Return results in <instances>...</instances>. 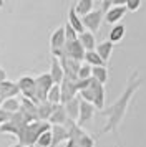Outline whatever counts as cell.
Wrapping results in <instances>:
<instances>
[{
  "label": "cell",
  "mask_w": 146,
  "mask_h": 147,
  "mask_svg": "<svg viewBox=\"0 0 146 147\" xmlns=\"http://www.w3.org/2000/svg\"><path fill=\"white\" fill-rule=\"evenodd\" d=\"M90 89H91L93 93V106L100 109V111H103L105 109V86L103 84H100L96 80H90Z\"/></svg>",
  "instance_id": "obj_10"
},
{
  "label": "cell",
  "mask_w": 146,
  "mask_h": 147,
  "mask_svg": "<svg viewBox=\"0 0 146 147\" xmlns=\"http://www.w3.org/2000/svg\"><path fill=\"white\" fill-rule=\"evenodd\" d=\"M53 109H55V106L53 104H50V102H40V104H37V113H38V121H43V122H48V119H50V116H52Z\"/></svg>",
  "instance_id": "obj_24"
},
{
  "label": "cell",
  "mask_w": 146,
  "mask_h": 147,
  "mask_svg": "<svg viewBox=\"0 0 146 147\" xmlns=\"http://www.w3.org/2000/svg\"><path fill=\"white\" fill-rule=\"evenodd\" d=\"M50 129H52V126H50L48 122H43V121L30 122V124H27L25 127H22V129H20L18 136H17L18 144H20V146H23V147L35 146L37 139H38L43 132L50 131Z\"/></svg>",
  "instance_id": "obj_2"
},
{
  "label": "cell",
  "mask_w": 146,
  "mask_h": 147,
  "mask_svg": "<svg viewBox=\"0 0 146 147\" xmlns=\"http://www.w3.org/2000/svg\"><path fill=\"white\" fill-rule=\"evenodd\" d=\"M91 78H93V80H96L100 84H103V86H105V83H108V80H110L108 68H106V66L93 68V69H91Z\"/></svg>",
  "instance_id": "obj_25"
},
{
  "label": "cell",
  "mask_w": 146,
  "mask_h": 147,
  "mask_svg": "<svg viewBox=\"0 0 146 147\" xmlns=\"http://www.w3.org/2000/svg\"><path fill=\"white\" fill-rule=\"evenodd\" d=\"M60 65L63 68V73H65V78L72 81H78V71L81 68V63L80 61H75L72 58H66V56H61L60 58Z\"/></svg>",
  "instance_id": "obj_8"
},
{
  "label": "cell",
  "mask_w": 146,
  "mask_h": 147,
  "mask_svg": "<svg viewBox=\"0 0 146 147\" xmlns=\"http://www.w3.org/2000/svg\"><path fill=\"white\" fill-rule=\"evenodd\" d=\"M111 7H113V2H111V0H103V2L100 3V10H101L103 13H106V12H108Z\"/></svg>",
  "instance_id": "obj_34"
},
{
  "label": "cell",
  "mask_w": 146,
  "mask_h": 147,
  "mask_svg": "<svg viewBox=\"0 0 146 147\" xmlns=\"http://www.w3.org/2000/svg\"><path fill=\"white\" fill-rule=\"evenodd\" d=\"M125 35H126V27L123 23H118V25L111 27L110 35H108V41H111L113 45H115V43H119V41L125 38Z\"/></svg>",
  "instance_id": "obj_22"
},
{
  "label": "cell",
  "mask_w": 146,
  "mask_h": 147,
  "mask_svg": "<svg viewBox=\"0 0 146 147\" xmlns=\"http://www.w3.org/2000/svg\"><path fill=\"white\" fill-rule=\"evenodd\" d=\"M113 48H115V45H113L111 41H101V43H96V48H95V51L100 55V58L105 61V63H108L110 61V58H111V53H113Z\"/></svg>",
  "instance_id": "obj_18"
},
{
  "label": "cell",
  "mask_w": 146,
  "mask_h": 147,
  "mask_svg": "<svg viewBox=\"0 0 146 147\" xmlns=\"http://www.w3.org/2000/svg\"><path fill=\"white\" fill-rule=\"evenodd\" d=\"M10 117H12V114H8L7 111H3V109L0 107V127L3 126V124H7V122L10 121Z\"/></svg>",
  "instance_id": "obj_33"
},
{
  "label": "cell",
  "mask_w": 146,
  "mask_h": 147,
  "mask_svg": "<svg viewBox=\"0 0 146 147\" xmlns=\"http://www.w3.org/2000/svg\"><path fill=\"white\" fill-rule=\"evenodd\" d=\"M17 86H18V89H20L22 98L30 99V101H33L35 104H38V102H37V84H35V78H33V76H28V74L20 76L18 80H17Z\"/></svg>",
  "instance_id": "obj_4"
},
{
  "label": "cell",
  "mask_w": 146,
  "mask_h": 147,
  "mask_svg": "<svg viewBox=\"0 0 146 147\" xmlns=\"http://www.w3.org/2000/svg\"><path fill=\"white\" fill-rule=\"evenodd\" d=\"M68 116H66V111H65V106L63 104H57L55 109H53L52 116L48 119V124L50 126H66L68 124Z\"/></svg>",
  "instance_id": "obj_15"
},
{
  "label": "cell",
  "mask_w": 146,
  "mask_h": 147,
  "mask_svg": "<svg viewBox=\"0 0 146 147\" xmlns=\"http://www.w3.org/2000/svg\"><path fill=\"white\" fill-rule=\"evenodd\" d=\"M35 84H37V102H45L46 101V94L48 91L53 88V80L48 73H42L35 78Z\"/></svg>",
  "instance_id": "obj_6"
},
{
  "label": "cell",
  "mask_w": 146,
  "mask_h": 147,
  "mask_svg": "<svg viewBox=\"0 0 146 147\" xmlns=\"http://www.w3.org/2000/svg\"><path fill=\"white\" fill-rule=\"evenodd\" d=\"M17 94H20V89L17 86V81H10L7 80L0 84V104L5 99H12L17 98Z\"/></svg>",
  "instance_id": "obj_14"
},
{
  "label": "cell",
  "mask_w": 146,
  "mask_h": 147,
  "mask_svg": "<svg viewBox=\"0 0 146 147\" xmlns=\"http://www.w3.org/2000/svg\"><path fill=\"white\" fill-rule=\"evenodd\" d=\"M91 69L93 68L90 66V65L81 63V68H80V71H78V80H81V81L90 80V78H91Z\"/></svg>",
  "instance_id": "obj_30"
},
{
  "label": "cell",
  "mask_w": 146,
  "mask_h": 147,
  "mask_svg": "<svg viewBox=\"0 0 146 147\" xmlns=\"http://www.w3.org/2000/svg\"><path fill=\"white\" fill-rule=\"evenodd\" d=\"M46 102H50L53 106L61 104V91H60V84H53V88L46 94Z\"/></svg>",
  "instance_id": "obj_27"
},
{
  "label": "cell",
  "mask_w": 146,
  "mask_h": 147,
  "mask_svg": "<svg viewBox=\"0 0 146 147\" xmlns=\"http://www.w3.org/2000/svg\"><path fill=\"white\" fill-rule=\"evenodd\" d=\"M48 74L52 76V80L55 84H61V81L65 78V73H63V68L60 65V60L58 58H53L52 56V61H50V71Z\"/></svg>",
  "instance_id": "obj_16"
},
{
  "label": "cell",
  "mask_w": 146,
  "mask_h": 147,
  "mask_svg": "<svg viewBox=\"0 0 146 147\" xmlns=\"http://www.w3.org/2000/svg\"><path fill=\"white\" fill-rule=\"evenodd\" d=\"M66 45V38H65V28L58 27L52 35H50V50H52L53 58H61L63 56V48Z\"/></svg>",
  "instance_id": "obj_5"
},
{
  "label": "cell",
  "mask_w": 146,
  "mask_h": 147,
  "mask_svg": "<svg viewBox=\"0 0 146 147\" xmlns=\"http://www.w3.org/2000/svg\"><path fill=\"white\" fill-rule=\"evenodd\" d=\"M13 147H23V146H20V144H15V146H13Z\"/></svg>",
  "instance_id": "obj_36"
},
{
  "label": "cell",
  "mask_w": 146,
  "mask_h": 147,
  "mask_svg": "<svg viewBox=\"0 0 146 147\" xmlns=\"http://www.w3.org/2000/svg\"><path fill=\"white\" fill-rule=\"evenodd\" d=\"M0 107L3 109V111H7L8 114H15L20 111V101L17 99V98H12V99H5L2 104H0Z\"/></svg>",
  "instance_id": "obj_28"
},
{
  "label": "cell",
  "mask_w": 146,
  "mask_h": 147,
  "mask_svg": "<svg viewBox=\"0 0 146 147\" xmlns=\"http://www.w3.org/2000/svg\"><path fill=\"white\" fill-rule=\"evenodd\" d=\"M52 137H53L52 147H57L61 142H66L68 140V129L65 126H52Z\"/></svg>",
  "instance_id": "obj_19"
},
{
  "label": "cell",
  "mask_w": 146,
  "mask_h": 147,
  "mask_svg": "<svg viewBox=\"0 0 146 147\" xmlns=\"http://www.w3.org/2000/svg\"><path fill=\"white\" fill-rule=\"evenodd\" d=\"M95 111H96V107L93 106V104L80 99V114H78V121H76V124H78L80 127H83L85 124H88V122L93 119Z\"/></svg>",
  "instance_id": "obj_12"
},
{
  "label": "cell",
  "mask_w": 146,
  "mask_h": 147,
  "mask_svg": "<svg viewBox=\"0 0 146 147\" xmlns=\"http://www.w3.org/2000/svg\"><path fill=\"white\" fill-rule=\"evenodd\" d=\"M141 8V0H126V10L128 12H138Z\"/></svg>",
  "instance_id": "obj_32"
},
{
  "label": "cell",
  "mask_w": 146,
  "mask_h": 147,
  "mask_svg": "<svg viewBox=\"0 0 146 147\" xmlns=\"http://www.w3.org/2000/svg\"><path fill=\"white\" fill-rule=\"evenodd\" d=\"M73 8L78 17H85L95 10V3H93V0H78L76 3H73Z\"/></svg>",
  "instance_id": "obj_21"
},
{
  "label": "cell",
  "mask_w": 146,
  "mask_h": 147,
  "mask_svg": "<svg viewBox=\"0 0 146 147\" xmlns=\"http://www.w3.org/2000/svg\"><path fill=\"white\" fill-rule=\"evenodd\" d=\"M7 80H8V78H7V71L0 66V84H2L3 81H7Z\"/></svg>",
  "instance_id": "obj_35"
},
{
  "label": "cell",
  "mask_w": 146,
  "mask_h": 147,
  "mask_svg": "<svg viewBox=\"0 0 146 147\" xmlns=\"http://www.w3.org/2000/svg\"><path fill=\"white\" fill-rule=\"evenodd\" d=\"M78 41L81 43V47L85 48V51H93L96 48V38L90 32H85V33L78 35Z\"/></svg>",
  "instance_id": "obj_23"
},
{
  "label": "cell",
  "mask_w": 146,
  "mask_h": 147,
  "mask_svg": "<svg viewBox=\"0 0 146 147\" xmlns=\"http://www.w3.org/2000/svg\"><path fill=\"white\" fill-rule=\"evenodd\" d=\"M85 53H86L85 48L81 47V43H80L78 40L66 43L65 48H63V56L72 58V60H75V61H80V63L85 60Z\"/></svg>",
  "instance_id": "obj_11"
},
{
  "label": "cell",
  "mask_w": 146,
  "mask_h": 147,
  "mask_svg": "<svg viewBox=\"0 0 146 147\" xmlns=\"http://www.w3.org/2000/svg\"><path fill=\"white\" fill-rule=\"evenodd\" d=\"M65 106V111H66V116H68V119L73 121V122H76L78 121V114H80V98L76 96L75 99L68 101Z\"/></svg>",
  "instance_id": "obj_20"
},
{
  "label": "cell",
  "mask_w": 146,
  "mask_h": 147,
  "mask_svg": "<svg viewBox=\"0 0 146 147\" xmlns=\"http://www.w3.org/2000/svg\"><path fill=\"white\" fill-rule=\"evenodd\" d=\"M68 25H70V27H72L78 35H81V33H85V32H86L85 27H83V22H81V17H78V15H76V12H75L73 5L68 8Z\"/></svg>",
  "instance_id": "obj_17"
},
{
  "label": "cell",
  "mask_w": 146,
  "mask_h": 147,
  "mask_svg": "<svg viewBox=\"0 0 146 147\" xmlns=\"http://www.w3.org/2000/svg\"><path fill=\"white\" fill-rule=\"evenodd\" d=\"M83 63H86V65H90L91 68H96V66H106V63L101 58H100V55L93 50V51H86L85 53V60H83Z\"/></svg>",
  "instance_id": "obj_26"
},
{
  "label": "cell",
  "mask_w": 146,
  "mask_h": 147,
  "mask_svg": "<svg viewBox=\"0 0 146 147\" xmlns=\"http://www.w3.org/2000/svg\"><path fill=\"white\" fill-rule=\"evenodd\" d=\"M65 127L68 129V140L65 147H95V139L76 122L68 121Z\"/></svg>",
  "instance_id": "obj_3"
},
{
  "label": "cell",
  "mask_w": 146,
  "mask_h": 147,
  "mask_svg": "<svg viewBox=\"0 0 146 147\" xmlns=\"http://www.w3.org/2000/svg\"><path fill=\"white\" fill-rule=\"evenodd\" d=\"M63 28H65V38H66V43H70V41H76L78 40V33L73 30L68 23L66 25H63Z\"/></svg>",
  "instance_id": "obj_31"
},
{
  "label": "cell",
  "mask_w": 146,
  "mask_h": 147,
  "mask_svg": "<svg viewBox=\"0 0 146 147\" xmlns=\"http://www.w3.org/2000/svg\"><path fill=\"white\" fill-rule=\"evenodd\" d=\"M53 144V137H52V129L50 131H46L40 136L37 142H35V147H52Z\"/></svg>",
  "instance_id": "obj_29"
},
{
  "label": "cell",
  "mask_w": 146,
  "mask_h": 147,
  "mask_svg": "<svg viewBox=\"0 0 146 147\" xmlns=\"http://www.w3.org/2000/svg\"><path fill=\"white\" fill-rule=\"evenodd\" d=\"M105 20V13L100 10V8H95L93 12H90L88 15L85 17H81V22H83V27H85L86 32H90V33H96L101 27V22Z\"/></svg>",
  "instance_id": "obj_7"
},
{
  "label": "cell",
  "mask_w": 146,
  "mask_h": 147,
  "mask_svg": "<svg viewBox=\"0 0 146 147\" xmlns=\"http://www.w3.org/2000/svg\"><path fill=\"white\" fill-rule=\"evenodd\" d=\"M60 91H61V104H66L68 101L75 99L78 96V88H76V81H72L68 78H63L61 84H60Z\"/></svg>",
  "instance_id": "obj_9"
},
{
  "label": "cell",
  "mask_w": 146,
  "mask_h": 147,
  "mask_svg": "<svg viewBox=\"0 0 146 147\" xmlns=\"http://www.w3.org/2000/svg\"><path fill=\"white\" fill-rule=\"evenodd\" d=\"M141 83H143V81H141V78H139L138 69L131 71L130 78H128V83H126L125 91L119 94V98L113 102L111 106L105 107V109L101 111V114H105L106 117H108L105 127L101 129V134L116 132V131H118L121 121L125 119L126 111H128V106H130V102H131L133 96L138 93V89L141 88Z\"/></svg>",
  "instance_id": "obj_1"
},
{
  "label": "cell",
  "mask_w": 146,
  "mask_h": 147,
  "mask_svg": "<svg viewBox=\"0 0 146 147\" xmlns=\"http://www.w3.org/2000/svg\"><path fill=\"white\" fill-rule=\"evenodd\" d=\"M126 13H128L126 3L125 5H113V7L105 13V22L108 25H113V27H115V25H118L119 22H121V18H123Z\"/></svg>",
  "instance_id": "obj_13"
}]
</instances>
